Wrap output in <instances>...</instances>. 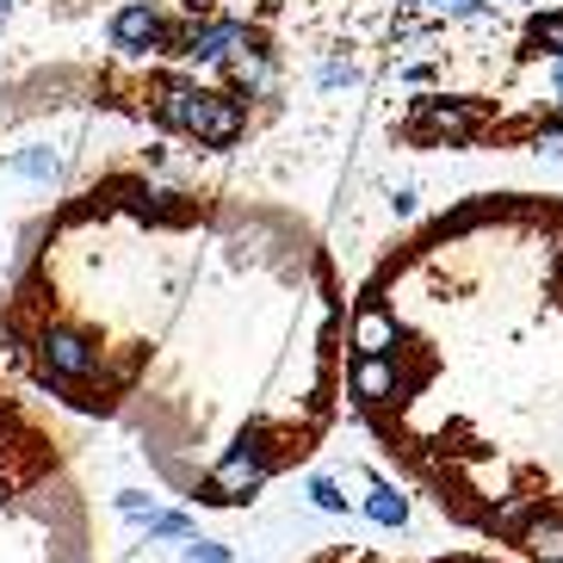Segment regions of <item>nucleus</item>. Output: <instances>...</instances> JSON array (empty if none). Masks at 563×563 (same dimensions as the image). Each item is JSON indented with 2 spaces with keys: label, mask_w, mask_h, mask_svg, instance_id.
I'll use <instances>...</instances> for the list:
<instances>
[{
  "label": "nucleus",
  "mask_w": 563,
  "mask_h": 563,
  "mask_svg": "<svg viewBox=\"0 0 563 563\" xmlns=\"http://www.w3.org/2000/svg\"><path fill=\"white\" fill-rule=\"evenodd\" d=\"M496 131V106L471 100V93H415L409 118H402V136L421 143V150H471Z\"/></svg>",
  "instance_id": "obj_1"
},
{
  "label": "nucleus",
  "mask_w": 563,
  "mask_h": 563,
  "mask_svg": "<svg viewBox=\"0 0 563 563\" xmlns=\"http://www.w3.org/2000/svg\"><path fill=\"white\" fill-rule=\"evenodd\" d=\"M273 464H279V446H273V433L254 421L242 440H235L223 459L211 464V477H205V501H217V508H230V501H249L266 489V477H273Z\"/></svg>",
  "instance_id": "obj_2"
},
{
  "label": "nucleus",
  "mask_w": 563,
  "mask_h": 563,
  "mask_svg": "<svg viewBox=\"0 0 563 563\" xmlns=\"http://www.w3.org/2000/svg\"><path fill=\"white\" fill-rule=\"evenodd\" d=\"M37 372H44V384H56V390L93 384L100 378V347H93L81 329H44L37 334Z\"/></svg>",
  "instance_id": "obj_3"
},
{
  "label": "nucleus",
  "mask_w": 563,
  "mask_h": 563,
  "mask_svg": "<svg viewBox=\"0 0 563 563\" xmlns=\"http://www.w3.org/2000/svg\"><path fill=\"white\" fill-rule=\"evenodd\" d=\"M254 44V32L242 25V19H192L186 25V37H180V56L186 63H230L235 51H249Z\"/></svg>",
  "instance_id": "obj_4"
},
{
  "label": "nucleus",
  "mask_w": 563,
  "mask_h": 563,
  "mask_svg": "<svg viewBox=\"0 0 563 563\" xmlns=\"http://www.w3.org/2000/svg\"><path fill=\"white\" fill-rule=\"evenodd\" d=\"M162 37H167V19H162V7H150V0H124V7L112 13V44L124 56L162 51Z\"/></svg>",
  "instance_id": "obj_5"
},
{
  "label": "nucleus",
  "mask_w": 563,
  "mask_h": 563,
  "mask_svg": "<svg viewBox=\"0 0 563 563\" xmlns=\"http://www.w3.org/2000/svg\"><path fill=\"white\" fill-rule=\"evenodd\" d=\"M347 347L353 353H397L402 347V316L390 303L365 298L360 310L347 316Z\"/></svg>",
  "instance_id": "obj_6"
},
{
  "label": "nucleus",
  "mask_w": 563,
  "mask_h": 563,
  "mask_svg": "<svg viewBox=\"0 0 563 563\" xmlns=\"http://www.w3.org/2000/svg\"><path fill=\"white\" fill-rule=\"evenodd\" d=\"M205 112H211V93H205V87H186V81L155 87V118H162V131L199 136L205 131Z\"/></svg>",
  "instance_id": "obj_7"
},
{
  "label": "nucleus",
  "mask_w": 563,
  "mask_h": 563,
  "mask_svg": "<svg viewBox=\"0 0 563 563\" xmlns=\"http://www.w3.org/2000/svg\"><path fill=\"white\" fill-rule=\"evenodd\" d=\"M242 131H249V106H242V93H211L205 131L192 136V143H199V150H235V143H242Z\"/></svg>",
  "instance_id": "obj_8"
},
{
  "label": "nucleus",
  "mask_w": 563,
  "mask_h": 563,
  "mask_svg": "<svg viewBox=\"0 0 563 563\" xmlns=\"http://www.w3.org/2000/svg\"><path fill=\"white\" fill-rule=\"evenodd\" d=\"M514 545L527 551L532 563H563V508H532Z\"/></svg>",
  "instance_id": "obj_9"
},
{
  "label": "nucleus",
  "mask_w": 563,
  "mask_h": 563,
  "mask_svg": "<svg viewBox=\"0 0 563 563\" xmlns=\"http://www.w3.org/2000/svg\"><path fill=\"white\" fill-rule=\"evenodd\" d=\"M360 477H365V520H372V527H384V532L409 527V496H402L397 483L372 477V471H360Z\"/></svg>",
  "instance_id": "obj_10"
},
{
  "label": "nucleus",
  "mask_w": 563,
  "mask_h": 563,
  "mask_svg": "<svg viewBox=\"0 0 563 563\" xmlns=\"http://www.w3.org/2000/svg\"><path fill=\"white\" fill-rule=\"evenodd\" d=\"M223 68H230V87H235V93H249V100L273 87V63H266V51H254V44H249V51H235Z\"/></svg>",
  "instance_id": "obj_11"
},
{
  "label": "nucleus",
  "mask_w": 563,
  "mask_h": 563,
  "mask_svg": "<svg viewBox=\"0 0 563 563\" xmlns=\"http://www.w3.org/2000/svg\"><path fill=\"white\" fill-rule=\"evenodd\" d=\"M527 56H563V7L527 19Z\"/></svg>",
  "instance_id": "obj_12"
},
{
  "label": "nucleus",
  "mask_w": 563,
  "mask_h": 563,
  "mask_svg": "<svg viewBox=\"0 0 563 563\" xmlns=\"http://www.w3.org/2000/svg\"><path fill=\"white\" fill-rule=\"evenodd\" d=\"M303 496H310V508H316V514H347V508H353L347 489H341L334 477H322V471H316V477L303 483Z\"/></svg>",
  "instance_id": "obj_13"
},
{
  "label": "nucleus",
  "mask_w": 563,
  "mask_h": 563,
  "mask_svg": "<svg viewBox=\"0 0 563 563\" xmlns=\"http://www.w3.org/2000/svg\"><path fill=\"white\" fill-rule=\"evenodd\" d=\"M143 532H150V539H192V514H180V508H155L150 520H143Z\"/></svg>",
  "instance_id": "obj_14"
},
{
  "label": "nucleus",
  "mask_w": 563,
  "mask_h": 563,
  "mask_svg": "<svg viewBox=\"0 0 563 563\" xmlns=\"http://www.w3.org/2000/svg\"><path fill=\"white\" fill-rule=\"evenodd\" d=\"M7 167H13L19 180H56V167H63V162H56L51 150H19Z\"/></svg>",
  "instance_id": "obj_15"
},
{
  "label": "nucleus",
  "mask_w": 563,
  "mask_h": 563,
  "mask_svg": "<svg viewBox=\"0 0 563 563\" xmlns=\"http://www.w3.org/2000/svg\"><path fill=\"white\" fill-rule=\"evenodd\" d=\"M527 150H532V155H545V162H563V124H558V118H545V124H532Z\"/></svg>",
  "instance_id": "obj_16"
},
{
  "label": "nucleus",
  "mask_w": 563,
  "mask_h": 563,
  "mask_svg": "<svg viewBox=\"0 0 563 563\" xmlns=\"http://www.w3.org/2000/svg\"><path fill=\"white\" fill-rule=\"evenodd\" d=\"M180 563H235V558H230V545H217V539H186Z\"/></svg>",
  "instance_id": "obj_17"
},
{
  "label": "nucleus",
  "mask_w": 563,
  "mask_h": 563,
  "mask_svg": "<svg viewBox=\"0 0 563 563\" xmlns=\"http://www.w3.org/2000/svg\"><path fill=\"white\" fill-rule=\"evenodd\" d=\"M118 514H124V520H150L155 496H150V489H118Z\"/></svg>",
  "instance_id": "obj_18"
},
{
  "label": "nucleus",
  "mask_w": 563,
  "mask_h": 563,
  "mask_svg": "<svg viewBox=\"0 0 563 563\" xmlns=\"http://www.w3.org/2000/svg\"><path fill=\"white\" fill-rule=\"evenodd\" d=\"M316 81L322 87H353V63H322L316 68Z\"/></svg>",
  "instance_id": "obj_19"
},
{
  "label": "nucleus",
  "mask_w": 563,
  "mask_h": 563,
  "mask_svg": "<svg viewBox=\"0 0 563 563\" xmlns=\"http://www.w3.org/2000/svg\"><path fill=\"white\" fill-rule=\"evenodd\" d=\"M390 211H397V217H415V211H421V192H415V186H397V192H390Z\"/></svg>",
  "instance_id": "obj_20"
},
{
  "label": "nucleus",
  "mask_w": 563,
  "mask_h": 563,
  "mask_svg": "<svg viewBox=\"0 0 563 563\" xmlns=\"http://www.w3.org/2000/svg\"><path fill=\"white\" fill-rule=\"evenodd\" d=\"M402 81H409V87H428V81H433V63H409V68H402Z\"/></svg>",
  "instance_id": "obj_21"
},
{
  "label": "nucleus",
  "mask_w": 563,
  "mask_h": 563,
  "mask_svg": "<svg viewBox=\"0 0 563 563\" xmlns=\"http://www.w3.org/2000/svg\"><path fill=\"white\" fill-rule=\"evenodd\" d=\"M545 118H558V124H563V87H558V93L545 100Z\"/></svg>",
  "instance_id": "obj_22"
},
{
  "label": "nucleus",
  "mask_w": 563,
  "mask_h": 563,
  "mask_svg": "<svg viewBox=\"0 0 563 563\" xmlns=\"http://www.w3.org/2000/svg\"><path fill=\"white\" fill-rule=\"evenodd\" d=\"M563 87V56H551V93Z\"/></svg>",
  "instance_id": "obj_23"
},
{
  "label": "nucleus",
  "mask_w": 563,
  "mask_h": 563,
  "mask_svg": "<svg viewBox=\"0 0 563 563\" xmlns=\"http://www.w3.org/2000/svg\"><path fill=\"white\" fill-rule=\"evenodd\" d=\"M459 563H483V558H459Z\"/></svg>",
  "instance_id": "obj_24"
},
{
  "label": "nucleus",
  "mask_w": 563,
  "mask_h": 563,
  "mask_svg": "<svg viewBox=\"0 0 563 563\" xmlns=\"http://www.w3.org/2000/svg\"><path fill=\"white\" fill-rule=\"evenodd\" d=\"M7 7H13V0H0V13H7Z\"/></svg>",
  "instance_id": "obj_25"
}]
</instances>
